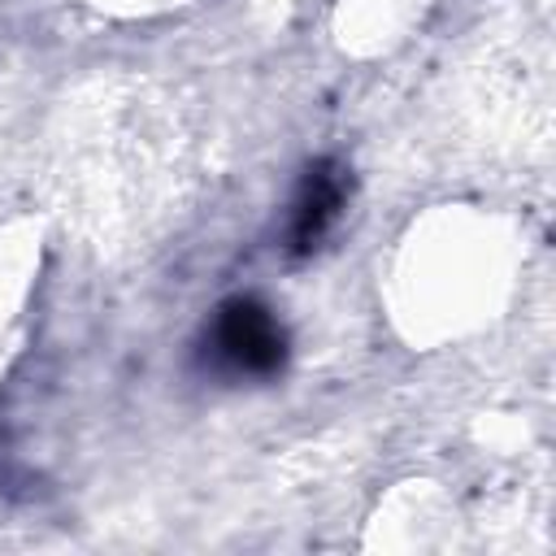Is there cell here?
Here are the masks:
<instances>
[{
  "label": "cell",
  "mask_w": 556,
  "mask_h": 556,
  "mask_svg": "<svg viewBox=\"0 0 556 556\" xmlns=\"http://www.w3.org/2000/svg\"><path fill=\"white\" fill-rule=\"evenodd\" d=\"M195 356L222 382H269L291 356V334L261 295H230L208 313Z\"/></svg>",
  "instance_id": "1"
},
{
  "label": "cell",
  "mask_w": 556,
  "mask_h": 556,
  "mask_svg": "<svg viewBox=\"0 0 556 556\" xmlns=\"http://www.w3.org/2000/svg\"><path fill=\"white\" fill-rule=\"evenodd\" d=\"M348 195H352V178L339 161L321 156L304 169L295 195H291V208H287V230H282V248L291 256H308L326 243V235L339 226L343 208H348Z\"/></svg>",
  "instance_id": "2"
}]
</instances>
